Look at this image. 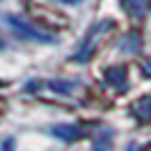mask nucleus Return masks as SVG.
Masks as SVG:
<instances>
[{
  "mask_svg": "<svg viewBox=\"0 0 151 151\" xmlns=\"http://www.w3.org/2000/svg\"><path fill=\"white\" fill-rule=\"evenodd\" d=\"M134 111H136V116H139L141 121H149L151 119V96L139 98V101L134 103Z\"/></svg>",
  "mask_w": 151,
  "mask_h": 151,
  "instance_id": "obj_6",
  "label": "nucleus"
},
{
  "mask_svg": "<svg viewBox=\"0 0 151 151\" xmlns=\"http://www.w3.org/2000/svg\"><path fill=\"white\" fill-rule=\"evenodd\" d=\"M58 3H68V5H76V3H81V0H58Z\"/></svg>",
  "mask_w": 151,
  "mask_h": 151,
  "instance_id": "obj_11",
  "label": "nucleus"
},
{
  "mask_svg": "<svg viewBox=\"0 0 151 151\" xmlns=\"http://www.w3.org/2000/svg\"><path fill=\"white\" fill-rule=\"evenodd\" d=\"M124 8L129 15H144L146 13V0H124Z\"/></svg>",
  "mask_w": 151,
  "mask_h": 151,
  "instance_id": "obj_8",
  "label": "nucleus"
},
{
  "mask_svg": "<svg viewBox=\"0 0 151 151\" xmlns=\"http://www.w3.org/2000/svg\"><path fill=\"white\" fill-rule=\"evenodd\" d=\"M5 20H8V25L13 28V33H15V35H20V38H28V40H38V43H53V40H55L53 35H48V33L38 30L35 25H30L25 18L5 15Z\"/></svg>",
  "mask_w": 151,
  "mask_h": 151,
  "instance_id": "obj_1",
  "label": "nucleus"
},
{
  "mask_svg": "<svg viewBox=\"0 0 151 151\" xmlns=\"http://www.w3.org/2000/svg\"><path fill=\"white\" fill-rule=\"evenodd\" d=\"M111 139H113L111 131L101 129V131H98V136H96V151H108V149H111Z\"/></svg>",
  "mask_w": 151,
  "mask_h": 151,
  "instance_id": "obj_7",
  "label": "nucleus"
},
{
  "mask_svg": "<svg viewBox=\"0 0 151 151\" xmlns=\"http://www.w3.org/2000/svg\"><path fill=\"white\" fill-rule=\"evenodd\" d=\"M119 45H121V50H126V53H136L139 45H141L139 33H126V35H121L119 38Z\"/></svg>",
  "mask_w": 151,
  "mask_h": 151,
  "instance_id": "obj_5",
  "label": "nucleus"
},
{
  "mask_svg": "<svg viewBox=\"0 0 151 151\" xmlns=\"http://www.w3.org/2000/svg\"><path fill=\"white\" fill-rule=\"evenodd\" d=\"M10 146H13V141H5V149L3 151H10Z\"/></svg>",
  "mask_w": 151,
  "mask_h": 151,
  "instance_id": "obj_12",
  "label": "nucleus"
},
{
  "mask_svg": "<svg viewBox=\"0 0 151 151\" xmlns=\"http://www.w3.org/2000/svg\"><path fill=\"white\" fill-rule=\"evenodd\" d=\"M50 134L63 139V141H76L83 136V131L78 124H58V126H50Z\"/></svg>",
  "mask_w": 151,
  "mask_h": 151,
  "instance_id": "obj_4",
  "label": "nucleus"
},
{
  "mask_svg": "<svg viewBox=\"0 0 151 151\" xmlns=\"http://www.w3.org/2000/svg\"><path fill=\"white\" fill-rule=\"evenodd\" d=\"M144 73L151 76V60H146V63H144Z\"/></svg>",
  "mask_w": 151,
  "mask_h": 151,
  "instance_id": "obj_10",
  "label": "nucleus"
},
{
  "mask_svg": "<svg viewBox=\"0 0 151 151\" xmlns=\"http://www.w3.org/2000/svg\"><path fill=\"white\" fill-rule=\"evenodd\" d=\"M111 25V20H101V23H96V25H91V30L86 33V38L81 40V45H78V50L73 53V60H88L91 58V53H93V45H96V40L101 38V33L106 30V28Z\"/></svg>",
  "mask_w": 151,
  "mask_h": 151,
  "instance_id": "obj_2",
  "label": "nucleus"
},
{
  "mask_svg": "<svg viewBox=\"0 0 151 151\" xmlns=\"http://www.w3.org/2000/svg\"><path fill=\"white\" fill-rule=\"evenodd\" d=\"M3 48H5V43H3V38H0V50H3Z\"/></svg>",
  "mask_w": 151,
  "mask_h": 151,
  "instance_id": "obj_13",
  "label": "nucleus"
},
{
  "mask_svg": "<svg viewBox=\"0 0 151 151\" xmlns=\"http://www.w3.org/2000/svg\"><path fill=\"white\" fill-rule=\"evenodd\" d=\"M103 78H106V83H111V86H113V88H119V91H126V86H129V70H126L124 65L106 68Z\"/></svg>",
  "mask_w": 151,
  "mask_h": 151,
  "instance_id": "obj_3",
  "label": "nucleus"
},
{
  "mask_svg": "<svg viewBox=\"0 0 151 151\" xmlns=\"http://www.w3.org/2000/svg\"><path fill=\"white\" fill-rule=\"evenodd\" d=\"M50 88L53 91H60V93H73L78 88V83L76 81H50Z\"/></svg>",
  "mask_w": 151,
  "mask_h": 151,
  "instance_id": "obj_9",
  "label": "nucleus"
}]
</instances>
